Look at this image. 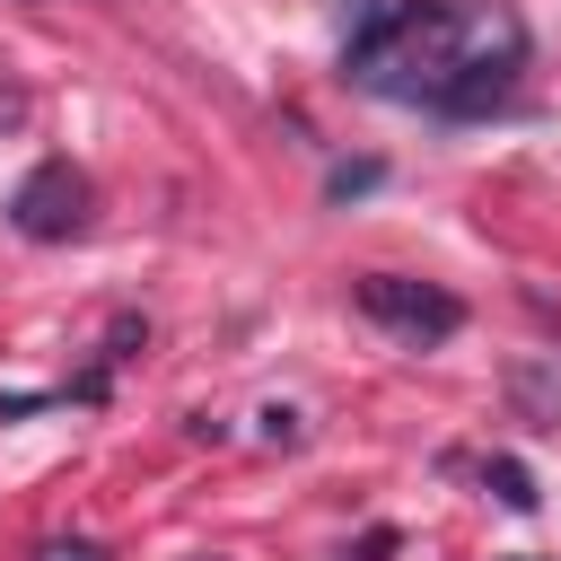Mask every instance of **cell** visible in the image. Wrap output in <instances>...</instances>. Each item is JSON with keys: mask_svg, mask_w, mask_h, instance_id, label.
<instances>
[{"mask_svg": "<svg viewBox=\"0 0 561 561\" xmlns=\"http://www.w3.org/2000/svg\"><path fill=\"white\" fill-rule=\"evenodd\" d=\"M526 70L517 0H403L351 35V79L394 105H430L447 123L500 114Z\"/></svg>", "mask_w": 561, "mask_h": 561, "instance_id": "cell-1", "label": "cell"}, {"mask_svg": "<svg viewBox=\"0 0 561 561\" xmlns=\"http://www.w3.org/2000/svg\"><path fill=\"white\" fill-rule=\"evenodd\" d=\"M18 9H44V0H18Z\"/></svg>", "mask_w": 561, "mask_h": 561, "instance_id": "cell-9", "label": "cell"}, {"mask_svg": "<svg viewBox=\"0 0 561 561\" xmlns=\"http://www.w3.org/2000/svg\"><path fill=\"white\" fill-rule=\"evenodd\" d=\"M359 316L386 324L394 342L430 351V342H447V333L465 324V298L438 289V280H412V272H368V280H359Z\"/></svg>", "mask_w": 561, "mask_h": 561, "instance_id": "cell-2", "label": "cell"}, {"mask_svg": "<svg viewBox=\"0 0 561 561\" xmlns=\"http://www.w3.org/2000/svg\"><path fill=\"white\" fill-rule=\"evenodd\" d=\"M18 114H26V96H18V88H0V131H9Z\"/></svg>", "mask_w": 561, "mask_h": 561, "instance_id": "cell-8", "label": "cell"}, {"mask_svg": "<svg viewBox=\"0 0 561 561\" xmlns=\"http://www.w3.org/2000/svg\"><path fill=\"white\" fill-rule=\"evenodd\" d=\"M482 491H491L500 508H517V517H526V508L543 500V491H535V473H526L517 456H491V465H482Z\"/></svg>", "mask_w": 561, "mask_h": 561, "instance_id": "cell-4", "label": "cell"}, {"mask_svg": "<svg viewBox=\"0 0 561 561\" xmlns=\"http://www.w3.org/2000/svg\"><path fill=\"white\" fill-rule=\"evenodd\" d=\"M9 228H18V237H35V245L79 237V228H88V175H79L70 158H44V167L9 193Z\"/></svg>", "mask_w": 561, "mask_h": 561, "instance_id": "cell-3", "label": "cell"}, {"mask_svg": "<svg viewBox=\"0 0 561 561\" xmlns=\"http://www.w3.org/2000/svg\"><path fill=\"white\" fill-rule=\"evenodd\" d=\"M263 438H272V447H298L307 430H298V412H289V403H263Z\"/></svg>", "mask_w": 561, "mask_h": 561, "instance_id": "cell-6", "label": "cell"}, {"mask_svg": "<svg viewBox=\"0 0 561 561\" xmlns=\"http://www.w3.org/2000/svg\"><path fill=\"white\" fill-rule=\"evenodd\" d=\"M35 561H105V552H96V543H79V535H70V543H44V552H35Z\"/></svg>", "mask_w": 561, "mask_h": 561, "instance_id": "cell-7", "label": "cell"}, {"mask_svg": "<svg viewBox=\"0 0 561 561\" xmlns=\"http://www.w3.org/2000/svg\"><path fill=\"white\" fill-rule=\"evenodd\" d=\"M377 184H386V167H377V158H351V167L324 175V202H359V193H377Z\"/></svg>", "mask_w": 561, "mask_h": 561, "instance_id": "cell-5", "label": "cell"}]
</instances>
